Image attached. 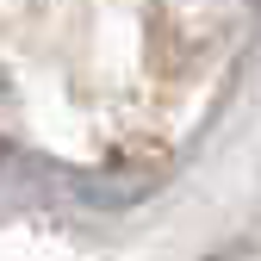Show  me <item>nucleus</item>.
I'll use <instances>...</instances> for the list:
<instances>
[{"instance_id":"nucleus-1","label":"nucleus","mask_w":261,"mask_h":261,"mask_svg":"<svg viewBox=\"0 0 261 261\" xmlns=\"http://www.w3.org/2000/svg\"><path fill=\"white\" fill-rule=\"evenodd\" d=\"M255 0H155V44H168L174 62H199L249 19Z\"/></svg>"}]
</instances>
